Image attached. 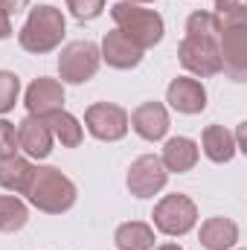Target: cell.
I'll return each instance as SVG.
<instances>
[{
	"label": "cell",
	"mask_w": 247,
	"mask_h": 250,
	"mask_svg": "<svg viewBox=\"0 0 247 250\" xmlns=\"http://www.w3.org/2000/svg\"><path fill=\"white\" fill-rule=\"evenodd\" d=\"M18 148H23V154L32 157V160L50 157V151H53V131H50L44 117H32L29 114L26 120H21V125H18Z\"/></svg>",
	"instance_id": "7c38bea8"
},
{
	"label": "cell",
	"mask_w": 247,
	"mask_h": 250,
	"mask_svg": "<svg viewBox=\"0 0 247 250\" xmlns=\"http://www.w3.org/2000/svg\"><path fill=\"white\" fill-rule=\"evenodd\" d=\"M154 250H184V248L175 245V242H166V245H160V248H154Z\"/></svg>",
	"instance_id": "f1b7e54d"
},
{
	"label": "cell",
	"mask_w": 247,
	"mask_h": 250,
	"mask_svg": "<svg viewBox=\"0 0 247 250\" xmlns=\"http://www.w3.org/2000/svg\"><path fill=\"white\" fill-rule=\"evenodd\" d=\"M111 18H114L117 29L123 32L125 38H131L140 50H151V47H157L163 41L166 23H163V18L154 9H145L140 3L120 0V3L111 6Z\"/></svg>",
	"instance_id": "3957f363"
},
{
	"label": "cell",
	"mask_w": 247,
	"mask_h": 250,
	"mask_svg": "<svg viewBox=\"0 0 247 250\" xmlns=\"http://www.w3.org/2000/svg\"><path fill=\"white\" fill-rule=\"evenodd\" d=\"M84 128L102 143H117L128 134V111L114 102H96L84 111Z\"/></svg>",
	"instance_id": "52a82bcc"
},
{
	"label": "cell",
	"mask_w": 247,
	"mask_h": 250,
	"mask_svg": "<svg viewBox=\"0 0 247 250\" xmlns=\"http://www.w3.org/2000/svg\"><path fill=\"white\" fill-rule=\"evenodd\" d=\"M47 125H50V131H53V140H59L67 148H76V146H82V140H84L82 123H79L73 114H67L64 108L56 111V114H50V117H47Z\"/></svg>",
	"instance_id": "ffe728a7"
},
{
	"label": "cell",
	"mask_w": 247,
	"mask_h": 250,
	"mask_svg": "<svg viewBox=\"0 0 247 250\" xmlns=\"http://www.w3.org/2000/svg\"><path fill=\"white\" fill-rule=\"evenodd\" d=\"M128 125L148 143H157L166 137L169 131V111L163 102H143L134 108V114L128 117Z\"/></svg>",
	"instance_id": "4fadbf2b"
},
{
	"label": "cell",
	"mask_w": 247,
	"mask_h": 250,
	"mask_svg": "<svg viewBox=\"0 0 247 250\" xmlns=\"http://www.w3.org/2000/svg\"><path fill=\"white\" fill-rule=\"evenodd\" d=\"M21 93V79L12 70H0V114H9L18 102Z\"/></svg>",
	"instance_id": "603a6c76"
},
{
	"label": "cell",
	"mask_w": 247,
	"mask_h": 250,
	"mask_svg": "<svg viewBox=\"0 0 247 250\" xmlns=\"http://www.w3.org/2000/svg\"><path fill=\"white\" fill-rule=\"evenodd\" d=\"M233 9H247V0H215V15H227Z\"/></svg>",
	"instance_id": "484cf974"
},
{
	"label": "cell",
	"mask_w": 247,
	"mask_h": 250,
	"mask_svg": "<svg viewBox=\"0 0 247 250\" xmlns=\"http://www.w3.org/2000/svg\"><path fill=\"white\" fill-rule=\"evenodd\" d=\"M218 35H221V21H218L215 12L198 9L186 18V38H201V41H215L218 44Z\"/></svg>",
	"instance_id": "7402d4cb"
},
{
	"label": "cell",
	"mask_w": 247,
	"mask_h": 250,
	"mask_svg": "<svg viewBox=\"0 0 247 250\" xmlns=\"http://www.w3.org/2000/svg\"><path fill=\"white\" fill-rule=\"evenodd\" d=\"M166 102L178 111V114H201L206 108V87L192 79V76H178L169 82L166 87Z\"/></svg>",
	"instance_id": "8fae6325"
},
{
	"label": "cell",
	"mask_w": 247,
	"mask_h": 250,
	"mask_svg": "<svg viewBox=\"0 0 247 250\" xmlns=\"http://www.w3.org/2000/svg\"><path fill=\"white\" fill-rule=\"evenodd\" d=\"M67 9L73 12L76 21H93L102 15L105 0H67Z\"/></svg>",
	"instance_id": "cb8c5ba5"
},
{
	"label": "cell",
	"mask_w": 247,
	"mask_h": 250,
	"mask_svg": "<svg viewBox=\"0 0 247 250\" xmlns=\"http://www.w3.org/2000/svg\"><path fill=\"white\" fill-rule=\"evenodd\" d=\"M26 6H29V0H0V12H6L9 18L18 15V12H23Z\"/></svg>",
	"instance_id": "4316f807"
},
{
	"label": "cell",
	"mask_w": 247,
	"mask_h": 250,
	"mask_svg": "<svg viewBox=\"0 0 247 250\" xmlns=\"http://www.w3.org/2000/svg\"><path fill=\"white\" fill-rule=\"evenodd\" d=\"M32 172H35V166L29 163V157L12 154V157L0 160V187L15 192V195H23L32 181Z\"/></svg>",
	"instance_id": "ac0fdd59"
},
{
	"label": "cell",
	"mask_w": 247,
	"mask_h": 250,
	"mask_svg": "<svg viewBox=\"0 0 247 250\" xmlns=\"http://www.w3.org/2000/svg\"><path fill=\"white\" fill-rule=\"evenodd\" d=\"M151 218H154V227L163 236L178 239V236H186L189 230H195V224H198V207H195V201L189 195H181V192L163 195L154 204Z\"/></svg>",
	"instance_id": "5b68a950"
},
{
	"label": "cell",
	"mask_w": 247,
	"mask_h": 250,
	"mask_svg": "<svg viewBox=\"0 0 247 250\" xmlns=\"http://www.w3.org/2000/svg\"><path fill=\"white\" fill-rule=\"evenodd\" d=\"M221 35H218V53H221V73H227L233 82L247 79V9H233L227 15H218Z\"/></svg>",
	"instance_id": "277c9868"
},
{
	"label": "cell",
	"mask_w": 247,
	"mask_h": 250,
	"mask_svg": "<svg viewBox=\"0 0 247 250\" xmlns=\"http://www.w3.org/2000/svg\"><path fill=\"white\" fill-rule=\"evenodd\" d=\"M23 105L32 117H50L56 111L64 108V84L59 79H47V76H38L29 87H26V96H23Z\"/></svg>",
	"instance_id": "30bf717a"
},
{
	"label": "cell",
	"mask_w": 247,
	"mask_h": 250,
	"mask_svg": "<svg viewBox=\"0 0 247 250\" xmlns=\"http://www.w3.org/2000/svg\"><path fill=\"white\" fill-rule=\"evenodd\" d=\"M12 35V21H9V15L6 12H0V41L3 38H9Z\"/></svg>",
	"instance_id": "83f0119b"
},
{
	"label": "cell",
	"mask_w": 247,
	"mask_h": 250,
	"mask_svg": "<svg viewBox=\"0 0 247 250\" xmlns=\"http://www.w3.org/2000/svg\"><path fill=\"white\" fill-rule=\"evenodd\" d=\"M166 184H169V172L157 154H143L128 166L125 187L134 198H154L157 192H163Z\"/></svg>",
	"instance_id": "ba28073f"
},
{
	"label": "cell",
	"mask_w": 247,
	"mask_h": 250,
	"mask_svg": "<svg viewBox=\"0 0 247 250\" xmlns=\"http://www.w3.org/2000/svg\"><path fill=\"white\" fill-rule=\"evenodd\" d=\"M201 146H204V154L212 163H230L236 157V151H239L233 134L224 125H206L204 134H201Z\"/></svg>",
	"instance_id": "e0dca14e"
},
{
	"label": "cell",
	"mask_w": 247,
	"mask_h": 250,
	"mask_svg": "<svg viewBox=\"0 0 247 250\" xmlns=\"http://www.w3.org/2000/svg\"><path fill=\"white\" fill-rule=\"evenodd\" d=\"M160 163L166 166V172H178V175L195 169V163H198V143L189 140V137H172V140H166Z\"/></svg>",
	"instance_id": "2e32d148"
},
{
	"label": "cell",
	"mask_w": 247,
	"mask_h": 250,
	"mask_svg": "<svg viewBox=\"0 0 247 250\" xmlns=\"http://www.w3.org/2000/svg\"><path fill=\"white\" fill-rule=\"evenodd\" d=\"M128 3H151V0H128Z\"/></svg>",
	"instance_id": "f546056e"
},
{
	"label": "cell",
	"mask_w": 247,
	"mask_h": 250,
	"mask_svg": "<svg viewBox=\"0 0 247 250\" xmlns=\"http://www.w3.org/2000/svg\"><path fill=\"white\" fill-rule=\"evenodd\" d=\"M198 239H201V245L206 250H233L236 242H239V224L233 218H224V215L206 218L201 224Z\"/></svg>",
	"instance_id": "9a60e30c"
},
{
	"label": "cell",
	"mask_w": 247,
	"mask_h": 250,
	"mask_svg": "<svg viewBox=\"0 0 247 250\" xmlns=\"http://www.w3.org/2000/svg\"><path fill=\"white\" fill-rule=\"evenodd\" d=\"M18 154V128L9 120H0V160Z\"/></svg>",
	"instance_id": "d4e9b609"
},
{
	"label": "cell",
	"mask_w": 247,
	"mask_h": 250,
	"mask_svg": "<svg viewBox=\"0 0 247 250\" xmlns=\"http://www.w3.org/2000/svg\"><path fill=\"white\" fill-rule=\"evenodd\" d=\"M29 221V209L18 195H0V233H18Z\"/></svg>",
	"instance_id": "44dd1931"
},
{
	"label": "cell",
	"mask_w": 247,
	"mask_h": 250,
	"mask_svg": "<svg viewBox=\"0 0 247 250\" xmlns=\"http://www.w3.org/2000/svg\"><path fill=\"white\" fill-rule=\"evenodd\" d=\"M178 59L192 76H218L221 73V53L215 41H201V38H184L178 47Z\"/></svg>",
	"instance_id": "9c48e42d"
},
{
	"label": "cell",
	"mask_w": 247,
	"mask_h": 250,
	"mask_svg": "<svg viewBox=\"0 0 247 250\" xmlns=\"http://www.w3.org/2000/svg\"><path fill=\"white\" fill-rule=\"evenodd\" d=\"M64 35H67V21H64L62 9L41 3V6L29 9L26 23L18 32V44L32 56H44L62 44Z\"/></svg>",
	"instance_id": "7a4b0ae2"
},
{
	"label": "cell",
	"mask_w": 247,
	"mask_h": 250,
	"mask_svg": "<svg viewBox=\"0 0 247 250\" xmlns=\"http://www.w3.org/2000/svg\"><path fill=\"white\" fill-rule=\"evenodd\" d=\"M114 245L120 250H154V227L145 221H125L114 233Z\"/></svg>",
	"instance_id": "d6986e66"
},
{
	"label": "cell",
	"mask_w": 247,
	"mask_h": 250,
	"mask_svg": "<svg viewBox=\"0 0 247 250\" xmlns=\"http://www.w3.org/2000/svg\"><path fill=\"white\" fill-rule=\"evenodd\" d=\"M99 64L102 56L93 41H70L59 56V76L67 84H84L96 76Z\"/></svg>",
	"instance_id": "8992f818"
},
{
	"label": "cell",
	"mask_w": 247,
	"mask_h": 250,
	"mask_svg": "<svg viewBox=\"0 0 247 250\" xmlns=\"http://www.w3.org/2000/svg\"><path fill=\"white\" fill-rule=\"evenodd\" d=\"M23 195L29 198V204L35 209H41L47 215L67 212L76 204V198H79L76 184L64 175L62 169H56V166H35L32 181H29V187H26Z\"/></svg>",
	"instance_id": "6da1fadb"
},
{
	"label": "cell",
	"mask_w": 247,
	"mask_h": 250,
	"mask_svg": "<svg viewBox=\"0 0 247 250\" xmlns=\"http://www.w3.org/2000/svg\"><path fill=\"white\" fill-rule=\"evenodd\" d=\"M99 56H102V62L108 64V67H114V70H131V67H137V64L143 62V50L131 38H125L120 29H114V32H108L102 38Z\"/></svg>",
	"instance_id": "5bb4252c"
}]
</instances>
